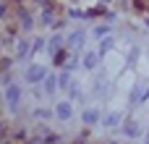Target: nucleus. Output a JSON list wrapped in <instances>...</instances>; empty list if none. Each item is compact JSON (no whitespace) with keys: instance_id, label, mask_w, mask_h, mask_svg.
Returning <instances> with one entry per match:
<instances>
[{"instance_id":"obj_1","label":"nucleus","mask_w":149,"mask_h":144,"mask_svg":"<svg viewBox=\"0 0 149 144\" xmlns=\"http://www.w3.org/2000/svg\"><path fill=\"white\" fill-rule=\"evenodd\" d=\"M3 97H5V105H8V110L10 113H16L18 110V105H21V97H24V89L18 87V84H8L5 89H3Z\"/></svg>"},{"instance_id":"obj_2","label":"nucleus","mask_w":149,"mask_h":144,"mask_svg":"<svg viewBox=\"0 0 149 144\" xmlns=\"http://www.w3.org/2000/svg\"><path fill=\"white\" fill-rule=\"evenodd\" d=\"M47 73H50V71H47L45 66H39V63H31V66H26V73H24V79H26L29 84H42Z\"/></svg>"},{"instance_id":"obj_3","label":"nucleus","mask_w":149,"mask_h":144,"mask_svg":"<svg viewBox=\"0 0 149 144\" xmlns=\"http://www.w3.org/2000/svg\"><path fill=\"white\" fill-rule=\"evenodd\" d=\"M16 21H18V26H21L24 31L34 29V18H31V13H29L24 5H16Z\"/></svg>"},{"instance_id":"obj_4","label":"nucleus","mask_w":149,"mask_h":144,"mask_svg":"<svg viewBox=\"0 0 149 144\" xmlns=\"http://www.w3.org/2000/svg\"><path fill=\"white\" fill-rule=\"evenodd\" d=\"M55 118H58V121H71V118H73V105H71L68 100L58 102V105H55Z\"/></svg>"},{"instance_id":"obj_5","label":"nucleus","mask_w":149,"mask_h":144,"mask_svg":"<svg viewBox=\"0 0 149 144\" xmlns=\"http://www.w3.org/2000/svg\"><path fill=\"white\" fill-rule=\"evenodd\" d=\"M31 52H34V45H29L24 37H18V39H16V58L24 60V58H29Z\"/></svg>"},{"instance_id":"obj_6","label":"nucleus","mask_w":149,"mask_h":144,"mask_svg":"<svg viewBox=\"0 0 149 144\" xmlns=\"http://www.w3.org/2000/svg\"><path fill=\"white\" fill-rule=\"evenodd\" d=\"M97 63H100V52H94V50H84V55H81V66H84L86 71H94Z\"/></svg>"},{"instance_id":"obj_7","label":"nucleus","mask_w":149,"mask_h":144,"mask_svg":"<svg viewBox=\"0 0 149 144\" xmlns=\"http://www.w3.org/2000/svg\"><path fill=\"white\" fill-rule=\"evenodd\" d=\"M42 84H45V94H50V97H52V94H55V92L60 89V79H58L55 73H47Z\"/></svg>"},{"instance_id":"obj_8","label":"nucleus","mask_w":149,"mask_h":144,"mask_svg":"<svg viewBox=\"0 0 149 144\" xmlns=\"http://www.w3.org/2000/svg\"><path fill=\"white\" fill-rule=\"evenodd\" d=\"M81 121H84V126H94V123H100V121H102V115H100V110H97V108H86V110L81 113Z\"/></svg>"},{"instance_id":"obj_9","label":"nucleus","mask_w":149,"mask_h":144,"mask_svg":"<svg viewBox=\"0 0 149 144\" xmlns=\"http://www.w3.org/2000/svg\"><path fill=\"white\" fill-rule=\"evenodd\" d=\"M120 131H123L128 139H136V136H141V126H139L136 121H131V118H128V121L120 126Z\"/></svg>"},{"instance_id":"obj_10","label":"nucleus","mask_w":149,"mask_h":144,"mask_svg":"<svg viewBox=\"0 0 149 144\" xmlns=\"http://www.w3.org/2000/svg\"><path fill=\"white\" fill-rule=\"evenodd\" d=\"M84 39H86L84 31H73V34L68 37V45H71L73 50H81V47H84Z\"/></svg>"},{"instance_id":"obj_11","label":"nucleus","mask_w":149,"mask_h":144,"mask_svg":"<svg viewBox=\"0 0 149 144\" xmlns=\"http://www.w3.org/2000/svg\"><path fill=\"white\" fill-rule=\"evenodd\" d=\"M102 126H105V129H115V126H120V115H118V113H107V115H102Z\"/></svg>"},{"instance_id":"obj_12","label":"nucleus","mask_w":149,"mask_h":144,"mask_svg":"<svg viewBox=\"0 0 149 144\" xmlns=\"http://www.w3.org/2000/svg\"><path fill=\"white\" fill-rule=\"evenodd\" d=\"M65 45H68V42H63V37L58 34V37H52V39H50V52L55 55V52H60V50H63Z\"/></svg>"},{"instance_id":"obj_13","label":"nucleus","mask_w":149,"mask_h":144,"mask_svg":"<svg viewBox=\"0 0 149 144\" xmlns=\"http://www.w3.org/2000/svg\"><path fill=\"white\" fill-rule=\"evenodd\" d=\"M68 60H71V55H68V50H65V47H63L60 52H55V66L65 68V66H68Z\"/></svg>"},{"instance_id":"obj_14","label":"nucleus","mask_w":149,"mask_h":144,"mask_svg":"<svg viewBox=\"0 0 149 144\" xmlns=\"http://www.w3.org/2000/svg\"><path fill=\"white\" fill-rule=\"evenodd\" d=\"M58 79H60V89H68V87L73 84V79H71V71H63V73H58Z\"/></svg>"},{"instance_id":"obj_15","label":"nucleus","mask_w":149,"mask_h":144,"mask_svg":"<svg viewBox=\"0 0 149 144\" xmlns=\"http://www.w3.org/2000/svg\"><path fill=\"white\" fill-rule=\"evenodd\" d=\"M107 31H110V24H100V26H94V34H97V37H105Z\"/></svg>"},{"instance_id":"obj_16","label":"nucleus","mask_w":149,"mask_h":144,"mask_svg":"<svg viewBox=\"0 0 149 144\" xmlns=\"http://www.w3.org/2000/svg\"><path fill=\"white\" fill-rule=\"evenodd\" d=\"M107 92V81L105 79H97V89H94V94H105Z\"/></svg>"},{"instance_id":"obj_17","label":"nucleus","mask_w":149,"mask_h":144,"mask_svg":"<svg viewBox=\"0 0 149 144\" xmlns=\"http://www.w3.org/2000/svg\"><path fill=\"white\" fill-rule=\"evenodd\" d=\"M79 87H81V84H79V81H73V84L68 87V94H71V97H81V89H79Z\"/></svg>"},{"instance_id":"obj_18","label":"nucleus","mask_w":149,"mask_h":144,"mask_svg":"<svg viewBox=\"0 0 149 144\" xmlns=\"http://www.w3.org/2000/svg\"><path fill=\"white\" fill-rule=\"evenodd\" d=\"M10 63H13V60H10V55H5V58H3V63H0V71H10Z\"/></svg>"},{"instance_id":"obj_19","label":"nucleus","mask_w":149,"mask_h":144,"mask_svg":"<svg viewBox=\"0 0 149 144\" xmlns=\"http://www.w3.org/2000/svg\"><path fill=\"white\" fill-rule=\"evenodd\" d=\"M34 115L37 118H50V115H55V110H34Z\"/></svg>"},{"instance_id":"obj_20","label":"nucleus","mask_w":149,"mask_h":144,"mask_svg":"<svg viewBox=\"0 0 149 144\" xmlns=\"http://www.w3.org/2000/svg\"><path fill=\"white\" fill-rule=\"evenodd\" d=\"M13 139H16V142H24V139H26V131H24V129L13 131Z\"/></svg>"},{"instance_id":"obj_21","label":"nucleus","mask_w":149,"mask_h":144,"mask_svg":"<svg viewBox=\"0 0 149 144\" xmlns=\"http://www.w3.org/2000/svg\"><path fill=\"white\" fill-rule=\"evenodd\" d=\"M113 47V39L107 37V39H102V47H100V52H105V50H110Z\"/></svg>"},{"instance_id":"obj_22","label":"nucleus","mask_w":149,"mask_h":144,"mask_svg":"<svg viewBox=\"0 0 149 144\" xmlns=\"http://www.w3.org/2000/svg\"><path fill=\"white\" fill-rule=\"evenodd\" d=\"M45 45H47V42H45L42 37H39V39H34V50H39V47H45Z\"/></svg>"},{"instance_id":"obj_23","label":"nucleus","mask_w":149,"mask_h":144,"mask_svg":"<svg viewBox=\"0 0 149 144\" xmlns=\"http://www.w3.org/2000/svg\"><path fill=\"white\" fill-rule=\"evenodd\" d=\"M144 24H147V26H149V16H147V18H144Z\"/></svg>"},{"instance_id":"obj_24","label":"nucleus","mask_w":149,"mask_h":144,"mask_svg":"<svg viewBox=\"0 0 149 144\" xmlns=\"http://www.w3.org/2000/svg\"><path fill=\"white\" fill-rule=\"evenodd\" d=\"M144 144H149V136H147V139H144Z\"/></svg>"}]
</instances>
